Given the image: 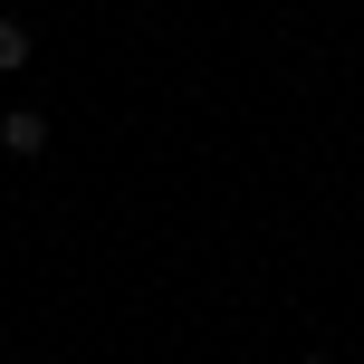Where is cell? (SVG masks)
Masks as SVG:
<instances>
[{"mask_svg":"<svg viewBox=\"0 0 364 364\" xmlns=\"http://www.w3.org/2000/svg\"><path fill=\"white\" fill-rule=\"evenodd\" d=\"M0 154H19V164L48 154V115H38V106H10V115H0Z\"/></svg>","mask_w":364,"mask_h":364,"instance_id":"6da1fadb","label":"cell"},{"mask_svg":"<svg viewBox=\"0 0 364 364\" xmlns=\"http://www.w3.org/2000/svg\"><path fill=\"white\" fill-rule=\"evenodd\" d=\"M29 68V29H19V19H0V77H19Z\"/></svg>","mask_w":364,"mask_h":364,"instance_id":"7a4b0ae2","label":"cell"},{"mask_svg":"<svg viewBox=\"0 0 364 364\" xmlns=\"http://www.w3.org/2000/svg\"><path fill=\"white\" fill-rule=\"evenodd\" d=\"M307 364H326V355H307Z\"/></svg>","mask_w":364,"mask_h":364,"instance_id":"3957f363","label":"cell"}]
</instances>
